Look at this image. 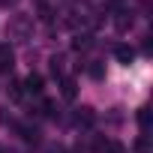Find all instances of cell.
I'll return each instance as SVG.
<instances>
[{
	"label": "cell",
	"instance_id": "14",
	"mask_svg": "<svg viewBox=\"0 0 153 153\" xmlns=\"http://www.w3.org/2000/svg\"><path fill=\"white\" fill-rule=\"evenodd\" d=\"M135 150H138V153H150V144H147V138H141V141L135 144Z\"/></svg>",
	"mask_w": 153,
	"mask_h": 153
},
{
	"label": "cell",
	"instance_id": "1",
	"mask_svg": "<svg viewBox=\"0 0 153 153\" xmlns=\"http://www.w3.org/2000/svg\"><path fill=\"white\" fill-rule=\"evenodd\" d=\"M99 153H126V147L123 144H117V141H102V138H96V144H93Z\"/></svg>",
	"mask_w": 153,
	"mask_h": 153
},
{
	"label": "cell",
	"instance_id": "10",
	"mask_svg": "<svg viewBox=\"0 0 153 153\" xmlns=\"http://www.w3.org/2000/svg\"><path fill=\"white\" fill-rule=\"evenodd\" d=\"M129 12H117V18H114V24H117V30H126L129 24H132V18H126Z\"/></svg>",
	"mask_w": 153,
	"mask_h": 153
},
{
	"label": "cell",
	"instance_id": "2",
	"mask_svg": "<svg viewBox=\"0 0 153 153\" xmlns=\"http://www.w3.org/2000/svg\"><path fill=\"white\" fill-rule=\"evenodd\" d=\"M12 60H15V54H12V48L3 42V45H0V72H9V69H12Z\"/></svg>",
	"mask_w": 153,
	"mask_h": 153
},
{
	"label": "cell",
	"instance_id": "5",
	"mask_svg": "<svg viewBox=\"0 0 153 153\" xmlns=\"http://www.w3.org/2000/svg\"><path fill=\"white\" fill-rule=\"evenodd\" d=\"M114 57H117L120 63H132V57H135V51H132L129 45H114Z\"/></svg>",
	"mask_w": 153,
	"mask_h": 153
},
{
	"label": "cell",
	"instance_id": "16",
	"mask_svg": "<svg viewBox=\"0 0 153 153\" xmlns=\"http://www.w3.org/2000/svg\"><path fill=\"white\" fill-rule=\"evenodd\" d=\"M0 153H15V150H0Z\"/></svg>",
	"mask_w": 153,
	"mask_h": 153
},
{
	"label": "cell",
	"instance_id": "3",
	"mask_svg": "<svg viewBox=\"0 0 153 153\" xmlns=\"http://www.w3.org/2000/svg\"><path fill=\"white\" fill-rule=\"evenodd\" d=\"M24 90L33 93V96H39V93H42V75L30 72V75H27V81H24Z\"/></svg>",
	"mask_w": 153,
	"mask_h": 153
},
{
	"label": "cell",
	"instance_id": "9",
	"mask_svg": "<svg viewBox=\"0 0 153 153\" xmlns=\"http://www.w3.org/2000/svg\"><path fill=\"white\" fill-rule=\"evenodd\" d=\"M90 45H93V42H90V36H87V33H84V36H75V42H72V48H75V51H84V48H90Z\"/></svg>",
	"mask_w": 153,
	"mask_h": 153
},
{
	"label": "cell",
	"instance_id": "4",
	"mask_svg": "<svg viewBox=\"0 0 153 153\" xmlns=\"http://www.w3.org/2000/svg\"><path fill=\"white\" fill-rule=\"evenodd\" d=\"M93 120H96V114L90 108H78V114H75V123L78 126H93Z\"/></svg>",
	"mask_w": 153,
	"mask_h": 153
},
{
	"label": "cell",
	"instance_id": "6",
	"mask_svg": "<svg viewBox=\"0 0 153 153\" xmlns=\"http://www.w3.org/2000/svg\"><path fill=\"white\" fill-rule=\"evenodd\" d=\"M60 93H63V99H75L78 87H75V81H72V78H63V81H60Z\"/></svg>",
	"mask_w": 153,
	"mask_h": 153
},
{
	"label": "cell",
	"instance_id": "13",
	"mask_svg": "<svg viewBox=\"0 0 153 153\" xmlns=\"http://www.w3.org/2000/svg\"><path fill=\"white\" fill-rule=\"evenodd\" d=\"M51 69H54V75H63V57H54L51 60Z\"/></svg>",
	"mask_w": 153,
	"mask_h": 153
},
{
	"label": "cell",
	"instance_id": "12",
	"mask_svg": "<svg viewBox=\"0 0 153 153\" xmlns=\"http://www.w3.org/2000/svg\"><path fill=\"white\" fill-rule=\"evenodd\" d=\"M90 75H93V78H102V75H105V69H102V63H90V69H87Z\"/></svg>",
	"mask_w": 153,
	"mask_h": 153
},
{
	"label": "cell",
	"instance_id": "11",
	"mask_svg": "<svg viewBox=\"0 0 153 153\" xmlns=\"http://www.w3.org/2000/svg\"><path fill=\"white\" fill-rule=\"evenodd\" d=\"M138 123H141V129H147V126H150V111H147V108H141V111H138Z\"/></svg>",
	"mask_w": 153,
	"mask_h": 153
},
{
	"label": "cell",
	"instance_id": "8",
	"mask_svg": "<svg viewBox=\"0 0 153 153\" xmlns=\"http://www.w3.org/2000/svg\"><path fill=\"white\" fill-rule=\"evenodd\" d=\"M6 93H9V99H21V96H24V84H21V81H12V84L6 87Z\"/></svg>",
	"mask_w": 153,
	"mask_h": 153
},
{
	"label": "cell",
	"instance_id": "15",
	"mask_svg": "<svg viewBox=\"0 0 153 153\" xmlns=\"http://www.w3.org/2000/svg\"><path fill=\"white\" fill-rule=\"evenodd\" d=\"M45 153H66V147H60V144H51Z\"/></svg>",
	"mask_w": 153,
	"mask_h": 153
},
{
	"label": "cell",
	"instance_id": "7",
	"mask_svg": "<svg viewBox=\"0 0 153 153\" xmlns=\"http://www.w3.org/2000/svg\"><path fill=\"white\" fill-rule=\"evenodd\" d=\"M18 132H21V138H24V141H36V138H39V129H36V126H27V123H24V126H18Z\"/></svg>",
	"mask_w": 153,
	"mask_h": 153
}]
</instances>
